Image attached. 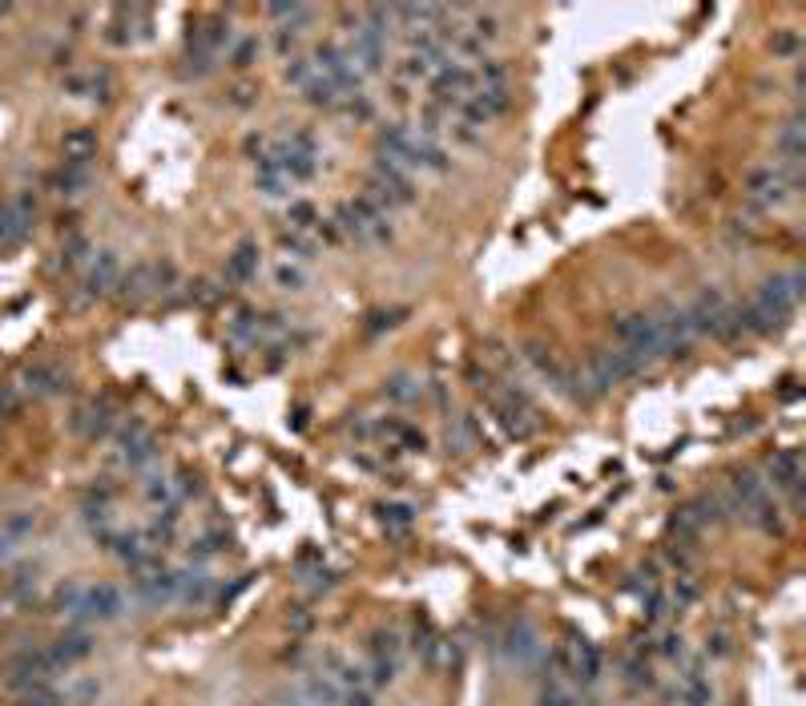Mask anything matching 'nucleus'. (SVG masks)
<instances>
[{"label": "nucleus", "instance_id": "f257e3e1", "mask_svg": "<svg viewBox=\"0 0 806 706\" xmlns=\"http://www.w3.org/2000/svg\"><path fill=\"white\" fill-rule=\"evenodd\" d=\"M61 609L77 622H113L125 614V594L117 585H73L61 594Z\"/></svg>", "mask_w": 806, "mask_h": 706}, {"label": "nucleus", "instance_id": "f03ea898", "mask_svg": "<svg viewBox=\"0 0 806 706\" xmlns=\"http://www.w3.org/2000/svg\"><path fill=\"white\" fill-rule=\"evenodd\" d=\"M335 231H339V238H356V243H383V238H392V214L375 207L371 198H356V202L339 207Z\"/></svg>", "mask_w": 806, "mask_h": 706}, {"label": "nucleus", "instance_id": "7ed1b4c3", "mask_svg": "<svg viewBox=\"0 0 806 706\" xmlns=\"http://www.w3.org/2000/svg\"><path fill=\"white\" fill-rule=\"evenodd\" d=\"M734 500H739V512H746L754 525H762L766 533H779V509H774V500H770V488H766V481H758L754 472H734Z\"/></svg>", "mask_w": 806, "mask_h": 706}, {"label": "nucleus", "instance_id": "20e7f679", "mask_svg": "<svg viewBox=\"0 0 806 706\" xmlns=\"http://www.w3.org/2000/svg\"><path fill=\"white\" fill-rule=\"evenodd\" d=\"M642 368H645V360L642 356H633L629 347H605V351H593L585 363V372H588V380L597 384V392H609L613 384H621V380H633Z\"/></svg>", "mask_w": 806, "mask_h": 706}, {"label": "nucleus", "instance_id": "39448f33", "mask_svg": "<svg viewBox=\"0 0 806 706\" xmlns=\"http://www.w3.org/2000/svg\"><path fill=\"white\" fill-rule=\"evenodd\" d=\"M798 299H803V275L798 271H786V275H774L766 278L762 287H758V295H754L751 304L762 311L766 319H774V323H782V319L791 315L794 307H798Z\"/></svg>", "mask_w": 806, "mask_h": 706}, {"label": "nucleus", "instance_id": "423d86ee", "mask_svg": "<svg viewBox=\"0 0 806 706\" xmlns=\"http://www.w3.org/2000/svg\"><path fill=\"white\" fill-rule=\"evenodd\" d=\"M617 347H629L633 356H642L645 363L661 360L666 356V344H661V332L649 311H637V315H621L617 319Z\"/></svg>", "mask_w": 806, "mask_h": 706}, {"label": "nucleus", "instance_id": "0eeeda50", "mask_svg": "<svg viewBox=\"0 0 806 706\" xmlns=\"http://www.w3.org/2000/svg\"><path fill=\"white\" fill-rule=\"evenodd\" d=\"M37 219V198L13 195L0 202V247H21Z\"/></svg>", "mask_w": 806, "mask_h": 706}, {"label": "nucleus", "instance_id": "6e6552de", "mask_svg": "<svg viewBox=\"0 0 806 706\" xmlns=\"http://www.w3.org/2000/svg\"><path fill=\"white\" fill-rule=\"evenodd\" d=\"M746 190H751V198L758 202V207H782V202L794 195L791 166H758V170H751Z\"/></svg>", "mask_w": 806, "mask_h": 706}, {"label": "nucleus", "instance_id": "1a4fd4ad", "mask_svg": "<svg viewBox=\"0 0 806 706\" xmlns=\"http://www.w3.org/2000/svg\"><path fill=\"white\" fill-rule=\"evenodd\" d=\"M685 315L694 323V335H730V304L718 292H702L685 307Z\"/></svg>", "mask_w": 806, "mask_h": 706}, {"label": "nucleus", "instance_id": "9d476101", "mask_svg": "<svg viewBox=\"0 0 806 706\" xmlns=\"http://www.w3.org/2000/svg\"><path fill=\"white\" fill-rule=\"evenodd\" d=\"M657 323V332H661V344H666V356H685L690 351V344H694V323H690V315H685V307H657V311H649Z\"/></svg>", "mask_w": 806, "mask_h": 706}, {"label": "nucleus", "instance_id": "9b49d317", "mask_svg": "<svg viewBox=\"0 0 806 706\" xmlns=\"http://www.w3.org/2000/svg\"><path fill=\"white\" fill-rule=\"evenodd\" d=\"M432 94H436L439 106H464V101L476 94V77H472V70H464L460 61H448V65L432 77Z\"/></svg>", "mask_w": 806, "mask_h": 706}, {"label": "nucleus", "instance_id": "f8f14e48", "mask_svg": "<svg viewBox=\"0 0 806 706\" xmlns=\"http://www.w3.org/2000/svg\"><path fill=\"white\" fill-rule=\"evenodd\" d=\"M508 106H512L508 85H476V94L460 106V113H464L468 125H484L493 122V117H500V113H508Z\"/></svg>", "mask_w": 806, "mask_h": 706}, {"label": "nucleus", "instance_id": "ddd939ff", "mask_svg": "<svg viewBox=\"0 0 806 706\" xmlns=\"http://www.w3.org/2000/svg\"><path fill=\"white\" fill-rule=\"evenodd\" d=\"M53 670L57 666H53V658H49V651H21L16 658H9V682L21 686V691L45 686Z\"/></svg>", "mask_w": 806, "mask_h": 706}, {"label": "nucleus", "instance_id": "4468645a", "mask_svg": "<svg viewBox=\"0 0 806 706\" xmlns=\"http://www.w3.org/2000/svg\"><path fill=\"white\" fill-rule=\"evenodd\" d=\"M766 469H770V481H774V488H786V493H794V497H798V488H803V457H798L794 448H782V453H774Z\"/></svg>", "mask_w": 806, "mask_h": 706}, {"label": "nucleus", "instance_id": "2eb2a0df", "mask_svg": "<svg viewBox=\"0 0 806 706\" xmlns=\"http://www.w3.org/2000/svg\"><path fill=\"white\" fill-rule=\"evenodd\" d=\"M117 283H122V263L113 259L110 250H101L89 263V271H85V287H89V295H110L117 292Z\"/></svg>", "mask_w": 806, "mask_h": 706}, {"label": "nucleus", "instance_id": "dca6fc26", "mask_svg": "<svg viewBox=\"0 0 806 706\" xmlns=\"http://www.w3.org/2000/svg\"><path fill=\"white\" fill-rule=\"evenodd\" d=\"M505 651H508V658H512V662L529 666V662H536V658L545 654V646H541V634H536L533 626L520 622V626H512V630H508Z\"/></svg>", "mask_w": 806, "mask_h": 706}, {"label": "nucleus", "instance_id": "f3484780", "mask_svg": "<svg viewBox=\"0 0 806 706\" xmlns=\"http://www.w3.org/2000/svg\"><path fill=\"white\" fill-rule=\"evenodd\" d=\"M94 654V642H89V634H61L49 646V658H53V666L61 670V666H73V662H82V658H89Z\"/></svg>", "mask_w": 806, "mask_h": 706}, {"label": "nucleus", "instance_id": "a211bd4d", "mask_svg": "<svg viewBox=\"0 0 806 706\" xmlns=\"http://www.w3.org/2000/svg\"><path fill=\"white\" fill-rule=\"evenodd\" d=\"M255 162H259V170H255V182H259L262 195H271V198H283V195H287V190H290V178L283 174V166H278V162L271 158V150H262L259 158H255Z\"/></svg>", "mask_w": 806, "mask_h": 706}, {"label": "nucleus", "instance_id": "6ab92c4d", "mask_svg": "<svg viewBox=\"0 0 806 706\" xmlns=\"http://www.w3.org/2000/svg\"><path fill=\"white\" fill-rule=\"evenodd\" d=\"M137 594H141V602H150V606H158V602H174V597H178V573L158 569V573H150V578H137Z\"/></svg>", "mask_w": 806, "mask_h": 706}, {"label": "nucleus", "instance_id": "aec40b11", "mask_svg": "<svg viewBox=\"0 0 806 706\" xmlns=\"http://www.w3.org/2000/svg\"><path fill=\"white\" fill-rule=\"evenodd\" d=\"M153 457V436L141 424H129L122 432V460L125 465H146Z\"/></svg>", "mask_w": 806, "mask_h": 706}, {"label": "nucleus", "instance_id": "412c9836", "mask_svg": "<svg viewBox=\"0 0 806 706\" xmlns=\"http://www.w3.org/2000/svg\"><path fill=\"white\" fill-rule=\"evenodd\" d=\"M25 384H28V392H37V396H57V392H65L69 380H65V372H57V368L41 363V368H28Z\"/></svg>", "mask_w": 806, "mask_h": 706}, {"label": "nucleus", "instance_id": "4be33fe9", "mask_svg": "<svg viewBox=\"0 0 806 706\" xmlns=\"http://www.w3.org/2000/svg\"><path fill=\"white\" fill-rule=\"evenodd\" d=\"M259 275V247L255 243H243V247L231 255V263H226V278H234V283H247V278Z\"/></svg>", "mask_w": 806, "mask_h": 706}, {"label": "nucleus", "instance_id": "5701e85b", "mask_svg": "<svg viewBox=\"0 0 806 706\" xmlns=\"http://www.w3.org/2000/svg\"><path fill=\"white\" fill-rule=\"evenodd\" d=\"M287 222H290V235H311V231H319V210L307 207V202H299V207L287 210Z\"/></svg>", "mask_w": 806, "mask_h": 706}, {"label": "nucleus", "instance_id": "b1692460", "mask_svg": "<svg viewBox=\"0 0 806 706\" xmlns=\"http://www.w3.org/2000/svg\"><path fill=\"white\" fill-rule=\"evenodd\" d=\"M541 706H576V698H573V686L565 679H548V686L541 691Z\"/></svg>", "mask_w": 806, "mask_h": 706}, {"label": "nucleus", "instance_id": "393cba45", "mask_svg": "<svg viewBox=\"0 0 806 706\" xmlns=\"http://www.w3.org/2000/svg\"><path fill=\"white\" fill-rule=\"evenodd\" d=\"M779 150L791 158V166L798 162V153H803V125H798V117L794 122L782 125V134H779Z\"/></svg>", "mask_w": 806, "mask_h": 706}, {"label": "nucleus", "instance_id": "a878e982", "mask_svg": "<svg viewBox=\"0 0 806 706\" xmlns=\"http://www.w3.org/2000/svg\"><path fill=\"white\" fill-rule=\"evenodd\" d=\"M77 429L85 432V436H101V432L110 429V408H85L82 416H77Z\"/></svg>", "mask_w": 806, "mask_h": 706}, {"label": "nucleus", "instance_id": "bb28decb", "mask_svg": "<svg viewBox=\"0 0 806 706\" xmlns=\"http://www.w3.org/2000/svg\"><path fill=\"white\" fill-rule=\"evenodd\" d=\"M682 698H685V706H710V686H706V679L702 674H690L685 679V691H682Z\"/></svg>", "mask_w": 806, "mask_h": 706}, {"label": "nucleus", "instance_id": "cd10ccee", "mask_svg": "<svg viewBox=\"0 0 806 706\" xmlns=\"http://www.w3.org/2000/svg\"><path fill=\"white\" fill-rule=\"evenodd\" d=\"M271 16H274V21H283V25H307V21H311V9H302V4H274V9H271Z\"/></svg>", "mask_w": 806, "mask_h": 706}, {"label": "nucleus", "instance_id": "c85d7f7f", "mask_svg": "<svg viewBox=\"0 0 806 706\" xmlns=\"http://www.w3.org/2000/svg\"><path fill=\"white\" fill-rule=\"evenodd\" d=\"M21 706H69L61 694H53L49 686H33V691L21 694Z\"/></svg>", "mask_w": 806, "mask_h": 706}, {"label": "nucleus", "instance_id": "c756f323", "mask_svg": "<svg viewBox=\"0 0 806 706\" xmlns=\"http://www.w3.org/2000/svg\"><path fill=\"white\" fill-rule=\"evenodd\" d=\"M283 247H287L290 255H299V259H311L314 238L311 235H287V238H283Z\"/></svg>", "mask_w": 806, "mask_h": 706}, {"label": "nucleus", "instance_id": "7c9ffc66", "mask_svg": "<svg viewBox=\"0 0 806 706\" xmlns=\"http://www.w3.org/2000/svg\"><path fill=\"white\" fill-rule=\"evenodd\" d=\"M274 278H278V287H287V292H299V287H302V271H299V267L283 263L278 271H274Z\"/></svg>", "mask_w": 806, "mask_h": 706}, {"label": "nucleus", "instance_id": "2f4dec72", "mask_svg": "<svg viewBox=\"0 0 806 706\" xmlns=\"http://www.w3.org/2000/svg\"><path fill=\"white\" fill-rule=\"evenodd\" d=\"M383 521H392V525H408L411 509H404V505H392V509H383Z\"/></svg>", "mask_w": 806, "mask_h": 706}, {"label": "nucleus", "instance_id": "473e14b6", "mask_svg": "<svg viewBox=\"0 0 806 706\" xmlns=\"http://www.w3.org/2000/svg\"><path fill=\"white\" fill-rule=\"evenodd\" d=\"M16 404H21V396L13 388H0V412H16Z\"/></svg>", "mask_w": 806, "mask_h": 706}, {"label": "nucleus", "instance_id": "72a5a7b5", "mask_svg": "<svg viewBox=\"0 0 806 706\" xmlns=\"http://www.w3.org/2000/svg\"><path fill=\"white\" fill-rule=\"evenodd\" d=\"M250 57H255V41H243L234 49V65H250Z\"/></svg>", "mask_w": 806, "mask_h": 706}, {"label": "nucleus", "instance_id": "f704fd0d", "mask_svg": "<svg viewBox=\"0 0 806 706\" xmlns=\"http://www.w3.org/2000/svg\"><path fill=\"white\" fill-rule=\"evenodd\" d=\"M661 654H666V658H682V637H666V642H661Z\"/></svg>", "mask_w": 806, "mask_h": 706}]
</instances>
